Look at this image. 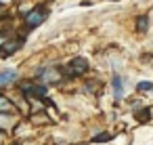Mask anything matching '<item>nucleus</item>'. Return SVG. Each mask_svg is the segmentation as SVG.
<instances>
[{"label": "nucleus", "instance_id": "obj_1", "mask_svg": "<svg viewBox=\"0 0 153 145\" xmlns=\"http://www.w3.org/2000/svg\"><path fill=\"white\" fill-rule=\"evenodd\" d=\"M88 67H90L88 59H84V57H74V59H69V61H67L65 72H67V76L78 78V76H84V74L88 72Z\"/></svg>", "mask_w": 153, "mask_h": 145}, {"label": "nucleus", "instance_id": "obj_2", "mask_svg": "<svg viewBox=\"0 0 153 145\" xmlns=\"http://www.w3.org/2000/svg\"><path fill=\"white\" fill-rule=\"evenodd\" d=\"M48 17V9L46 7H36L25 15V25L27 28H38L40 23H44Z\"/></svg>", "mask_w": 153, "mask_h": 145}, {"label": "nucleus", "instance_id": "obj_3", "mask_svg": "<svg viewBox=\"0 0 153 145\" xmlns=\"http://www.w3.org/2000/svg\"><path fill=\"white\" fill-rule=\"evenodd\" d=\"M61 70H57V67H40L38 70V82L40 84H57V82H61Z\"/></svg>", "mask_w": 153, "mask_h": 145}, {"label": "nucleus", "instance_id": "obj_4", "mask_svg": "<svg viewBox=\"0 0 153 145\" xmlns=\"http://www.w3.org/2000/svg\"><path fill=\"white\" fill-rule=\"evenodd\" d=\"M21 46H23V40H11V42H4L2 49H0V57H11V55L17 53Z\"/></svg>", "mask_w": 153, "mask_h": 145}, {"label": "nucleus", "instance_id": "obj_5", "mask_svg": "<svg viewBox=\"0 0 153 145\" xmlns=\"http://www.w3.org/2000/svg\"><path fill=\"white\" fill-rule=\"evenodd\" d=\"M17 80V72L15 70H2L0 72V86H9Z\"/></svg>", "mask_w": 153, "mask_h": 145}, {"label": "nucleus", "instance_id": "obj_6", "mask_svg": "<svg viewBox=\"0 0 153 145\" xmlns=\"http://www.w3.org/2000/svg\"><path fill=\"white\" fill-rule=\"evenodd\" d=\"M136 30H138L140 34H145V32L149 30V17H147V15H140V17L136 19Z\"/></svg>", "mask_w": 153, "mask_h": 145}, {"label": "nucleus", "instance_id": "obj_7", "mask_svg": "<svg viewBox=\"0 0 153 145\" xmlns=\"http://www.w3.org/2000/svg\"><path fill=\"white\" fill-rule=\"evenodd\" d=\"M113 90H115V99H122V93H124V80L120 76L113 78Z\"/></svg>", "mask_w": 153, "mask_h": 145}, {"label": "nucleus", "instance_id": "obj_8", "mask_svg": "<svg viewBox=\"0 0 153 145\" xmlns=\"http://www.w3.org/2000/svg\"><path fill=\"white\" fill-rule=\"evenodd\" d=\"M134 116H136L138 122H149V118H151V109H147V107H145V109H138Z\"/></svg>", "mask_w": 153, "mask_h": 145}, {"label": "nucleus", "instance_id": "obj_9", "mask_svg": "<svg viewBox=\"0 0 153 145\" xmlns=\"http://www.w3.org/2000/svg\"><path fill=\"white\" fill-rule=\"evenodd\" d=\"M0 111H2V114H9V111H13V103H11L7 97H0Z\"/></svg>", "mask_w": 153, "mask_h": 145}, {"label": "nucleus", "instance_id": "obj_10", "mask_svg": "<svg viewBox=\"0 0 153 145\" xmlns=\"http://www.w3.org/2000/svg\"><path fill=\"white\" fill-rule=\"evenodd\" d=\"M111 139H113V135H109V132H101V135H94L92 137L94 143H103V141H111Z\"/></svg>", "mask_w": 153, "mask_h": 145}, {"label": "nucleus", "instance_id": "obj_11", "mask_svg": "<svg viewBox=\"0 0 153 145\" xmlns=\"http://www.w3.org/2000/svg\"><path fill=\"white\" fill-rule=\"evenodd\" d=\"M136 90H140V93L153 90V82H138V84H136Z\"/></svg>", "mask_w": 153, "mask_h": 145}, {"label": "nucleus", "instance_id": "obj_12", "mask_svg": "<svg viewBox=\"0 0 153 145\" xmlns=\"http://www.w3.org/2000/svg\"><path fill=\"white\" fill-rule=\"evenodd\" d=\"M11 145H21V143H11Z\"/></svg>", "mask_w": 153, "mask_h": 145}, {"label": "nucleus", "instance_id": "obj_13", "mask_svg": "<svg viewBox=\"0 0 153 145\" xmlns=\"http://www.w3.org/2000/svg\"><path fill=\"white\" fill-rule=\"evenodd\" d=\"M0 139H2V132H0Z\"/></svg>", "mask_w": 153, "mask_h": 145}]
</instances>
